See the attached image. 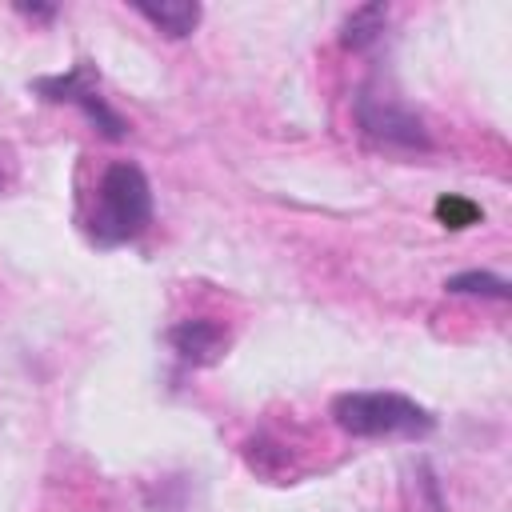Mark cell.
<instances>
[{
  "mask_svg": "<svg viewBox=\"0 0 512 512\" xmlns=\"http://www.w3.org/2000/svg\"><path fill=\"white\" fill-rule=\"evenodd\" d=\"M436 216H440L444 228H468V224L480 220V208L472 200H464V196H440L436 200Z\"/></svg>",
  "mask_w": 512,
  "mask_h": 512,
  "instance_id": "9c48e42d",
  "label": "cell"
},
{
  "mask_svg": "<svg viewBox=\"0 0 512 512\" xmlns=\"http://www.w3.org/2000/svg\"><path fill=\"white\" fill-rule=\"evenodd\" d=\"M384 20H388V8H384V4H364V8H356V12L344 20V32H340L344 48H368V44L384 32Z\"/></svg>",
  "mask_w": 512,
  "mask_h": 512,
  "instance_id": "52a82bcc",
  "label": "cell"
},
{
  "mask_svg": "<svg viewBox=\"0 0 512 512\" xmlns=\"http://www.w3.org/2000/svg\"><path fill=\"white\" fill-rule=\"evenodd\" d=\"M332 416L348 436H424L432 432V416L428 408H420L416 400L400 396V392H344L332 400Z\"/></svg>",
  "mask_w": 512,
  "mask_h": 512,
  "instance_id": "7a4b0ae2",
  "label": "cell"
},
{
  "mask_svg": "<svg viewBox=\"0 0 512 512\" xmlns=\"http://www.w3.org/2000/svg\"><path fill=\"white\" fill-rule=\"evenodd\" d=\"M360 128L380 140V144H396V148H428V132L420 124V116H412L408 108L384 100V96H360L356 104Z\"/></svg>",
  "mask_w": 512,
  "mask_h": 512,
  "instance_id": "277c9868",
  "label": "cell"
},
{
  "mask_svg": "<svg viewBox=\"0 0 512 512\" xmlns=\"http://www.w3.org/2000/svg\"><path fill=\"white\" fill-rule=\"evenodd\" d=\"M20 12H28V16H52V8H40V4H20Z\"/></svg>",
  "mask_w": 512,
  "mask_h": 512,
  "instance_id": "30bf717a",
  "label": "cell"
},
{
  "mask_svg": "<svg viewBox=\"0 0 512 512\" xmlns=\"http://www.w3.org/2000/svg\"><path fill=\"white\" fill-rule=\"evenodd\" d=\"M136 12L144 20H152L160 32H168V36H188L200 24V4L196 0H160V4L140 0Z\"/></svg>",
  "mask_w": 512,
  "mask_h": 512,
  "instance_id": "8992f818",
  "label": "cell"
},
{
  "mask_svg": "<svg viewBox=\"0 0 512 512\" xmlns=\"http://www.w3.org/2000/svg\"><path fill=\"white\" fill-rule=\"evenodd\" d=\"M36 92L48 96V100H56V104H76L108 140H120L124 128H128V124L100 100L96 76H92L88 64H80V68H72V72H64V76H44V80H36Z\"/></svg>",
  "mask_w": 512,
  "mask_h": 512,
  "instance_id": "3957f363",
  "label": "cell"
},
{
  "mask_svg": "<svg viewBox=\"0 0 512 512\" xmlns=\"http://www.w3.org/2000/svg\"><path fill=\"white\" fill-rule=\"evenodd\" d=\"M152 220V188L144 180V172L128 160L112 164L104 176H100V188H96V208H92V236L100 244H124L132 236H140Z\"/></svg>",
  "mask_w": 512,
  "mask_h": 512,
  "instance_id": "6da1fadb",
  "label": "cell"
},
{
  "mask_svg": "<svg viewBox=\"0 0 512 512\" xmlns=\"http://www.w3.org/2000/svg\"><path fill=\"white\" fill-rule=\"evenodd\" d=\"M168 344L176 348V356L184 364H216L224 356V348H228V332H224L220 320L196 316V320H180L168 332Z\"/></svg>",
  "mask_w": 512,
  "mask_h": 512,
  "instance_id": "5b68a950",
  "label": "cell"
},
{
  "mask_svg": "<svg viewBox=\"0 0 512 512\" xmlns=\"http://www.w3.org/2000/svg\"><path fill=\"white\" fill-rule=\"evenodd\" d=\"M448 292H472V296H492V300H508V280L492 276V272H460L444 284Z\"/></svg>",
  "mask_w": 512,
  "mask_h": 512,
  "instance_id": "ba28073f",
  "label": "cell"
}]
</instances>
